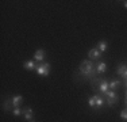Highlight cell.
I'll use <instances>...</instances> for the list:
<instances>
[{"label":"cell","instance_id":"obj_1","mask_svg":"<svg viewBox=\"0 0 127 122\" xmlns=\"http://www.w3.org/2000/svg\"><path fill=\"white\" fill-rule=\"evenodd\" d=\"M78 72L84 76L85 79H88L91 81L93 77H96L97 72H96V68H95V64L92 62L91 60H83L78 65Z\"/></svg>","mask_w":127,"mask_h":122},{"label":"cell","instance_id":"obj_2","mask_svg":"<svg viewBox=\"0 0 127 122\" xmlns=\"http://www.w3.org/2000/svg\"><path fill=\"white\" fill-rule=\"evenodd\" d=\"M50 62H41V64H38V66H37V69H35V71H37V73L39 76H45V77H46V76H49V73H50Z\"/></svg>","mask_w":127,"mask_h":122},{"label":"cell","instance_id":"obj_3","mask_svg":"<svg viewBox=\"0 0 127 122\" xmlns=\"http://www.w3.org/2000/svg\"><path fill=\"white\" fill-rule=\"evenodd\" d=\"M93 99H95V110H96V111H99V110L105 105V99H104V96L100 95V94L93 95Z\"/></svg>","mask_w":127,"mask_h":122},{"label":"cell","instance_id":"obj_4","mask_svg":"<svg viewBox=\"0 0 127 122\" xmlns=\"http://www.w3.org/2000/svg\"><path fill=\"white\" fill-rule=\"evenodd\" d=\"M88 57H89L91 61H96V62H97V61L100 60V57H101V53L97 50V48L91 49V50L88 52Z\"/></svg>","mask_w":127,"mask_h":122},{"label":"cell","instance_id":"obj_5","mask_svg":"<svg viewBox=\"0 0 127 122\" xmlns=\"http://www.w3.org/2000/svg\"><path fill=\"white\" fill-rule=\"evenodd\" d=\"M23 118H25L26 121H31L32 118H34V111H32L31 107H26L23 109Z\"/></svg>","mask_w":127,"mask_h":122},{"label":"cell","instance_id":"obj_6","mask_svg":"<svg viewBox=\"0 0 127 122\" xmlns=\"http://www.w3.org/2000/svg\"><path fill=\"white\" fill-rule=\"evenodd\" d=\"M95 68L97 73H104L107 71V64L103 62V61H97V62H95Z\"/></svg>","mask_w":127,"mask_h":122},{"label":"cell","instance_id":"obj_7","mask_svg":"<svg viewBox=\"0 0 127 122\" xmlns=\"http://www.w3.org/2000/svg\"><path fill=\"white\" fill-rule=\"evenodd\" d=\"M11 102H12L14 109L15 107H20V105L23 103V96L22 95H15V96L11 98Z\"/></svg>","mask_w":127,"mask_h":122},{"label":"cell","instance_id":"obj_8","mask_svg":"<svg viewBox=\"0 0 127 122\" xmlns=\"http://www.w3.org/2000/svg\"><path fill=\"white\" fill-rule=\"evenodd\" d=\"M37 66L38 65L35 64V61H32V60H29L23 64V68H25L26 71H34V69H37Z\"/></svg>","mask_w":127,"mask_h":122},{"label":"cell","instance_id":"obj_9","mask_svg":"<svg viewBox=\"0 0 127 122\" xmlns=\"http://www.w3.org/2000/svg\"><path fill=\"white\" fill-rule=\"evenodd\" d=\"M45 50L43 49H38L37 52H35V54H34V57H35V60L37 61H41V62H43V60H45Z\"/></svg>","mask_w":127,"mask_h":122},{"label":"cell","instance_id":"obj_10","mask_svg":"<svg viewBox=\"0 0 127 122\" xmlns=\"http://www.w3.org/2000/svg\"><path fill=\"white\" fill-rule=\"evenodd\" d=\"M3 109H4L5 111H12V110H14L12 102H11V98H8V99L3 103Z\"/></svg>","mask_w":127,"mask_h":122},{"label":"cell","instance_id":"obj_11","mask_svg":"<svg viewBox=\"0 0 127 122\" xmlns=\"http://www.w3.org/2000/svg\"><path fill=\"white\" fill-rule=\"evenodd\" d=\"M126 71H127V65H126V64H120V65L118 66L116 73H118V76L123 77V76H125V73H126Z\"/></svg>","mask_w":127,"mask_h":122},{"label":"cell","instance_id":"obj_12","mask_svg":"<svg viewBox=\"0 0 127 122\" xmlns=\"http://www.w3.org/2000/svg\"><path fill=\"white\" fill-rule=\"evenodd\" d=\"M107 49H108V42L107 41H100L97 44V50L100 52V53L101 52H105Z\"/></svg>","mask_w":127,"mask_h":122},{"label":"cell","instance_id":"obj_13","mask_svg":"<svg viewBox=\"0 0 127 122\" xmlns=\"http://www.w3.org/2000/svg\"><path fill=\"white\" fill-rule=\"evenodd\" d=\"M104 99H119V98H118V94L115 92V91L110 90V91H108V92L104 95Z\"/></svg>","mask_w":127,"mask_h":122},{"label":"cell","instance_id":"obj_14","mask_svg":"<svg viewBox=\"0 0 127 122\" xmlns=\"http://www.w3.org/2000/svg\"><path fill=\"white\" fill-rule=\"evenodd\" d=\"M120 85V81L119 80H112V81H110V90H116L118 87Z\"/></svg>","mask_w":127,"mask_h":122},{"label":"cell","instance_id":"obj_15","mask_svg":"<svg viewBox=\"0 0 127 122\" xmlns=\"http://www.w3.org/2000/svg\"><path fill=\"white\" fill-rule=\"evenodd\" d=\"M105 105L108 107H114L115 105H118V99H105Z\"/></svg>","mask_w":127,"mask_h":122},{"label":"cell","instance_id":"obj_16","mask_svg":"<svg viewBox=\"0 0 127 122\" xmlns=\"http://www.w3.org/2000/svg\"><path fill=\"white\" fill-rule=\"evenodd\" d=\"M11 113H12L15 117H18V115H22V114H23V109H20V107H15Z\"/></svg>","mask_w":127,"mask_h":122},{"label":"cell","instance_id":"obj_17","mask_svg":"<svg viewBox=\"0 0 127 122\" xmlns=\"http://www.w3.org/2000/svg\"><path fill=\"white\" fill-rule=\"evenodd\" d=\"M88 105H89V107L95 109V99H93V96H89L88 98Z\"/></svg>","mask_w":127,"mask_h":122},{"label":"cell","instance_id":"obj_18","mask_svg":"<svg viewBox=\"0 0 127 122\" xmlns=\"http://www.w3.org/2000/svg\"><path fill=\"white\" fill-rule=\"evenodd\" d=\"M120 118H122V120H125V121H127V109H125V110H122V111H120Z\"/></svg>","mask_w":127,"mask_h":122},{"label":"cell","instance_id":"obj_19","mask_svg":"<svg viewBox=\"0 0 127 122\" xmlns=\"http://www.w3.org/2000/svg\"><path fill=\"white\" fill-rule=\"evenodd\" d=\"M122 79H125V80H127V71H126V73H125V76H123Z\"/></svg>","mask_w":127,"mask_h":122},{"label":"cell","instance_id":"obj_20","mask_svg":"<svg viewBox=\"0 0 127 122\" xmlns=\"http://www.w3.org/2000/svg\"><path fill=\"white\" fill-rule=\"evenodd\" d=\"M123 5H125V7L127 8V1H123Z\"/></svg>","mask_w":127,"mask_h":122},{"label":"cell","instance_id":"obj_21","mask_svg":"<svg viewBox=\"0 0 127 122\" xmlns=\"http://www.w3.org/2000/svg\"><path fill=\"white\" fill-rule=\"evenodd\" d=\"M125 105H126V107H127V96H126V99H125Z\"/></svg>","mask_w":127,"mask_h":122},{"label":"cell","instance_id":"obj_22","mask_svg":"<svg viewBox=\"0 0 127 122\" xmlns=\"http://www.w3.org/2000/svg\"><path fill=\"white\" fill-rule=\"evenodd\" d=\"M125 87H126V90H127V80H125Z\"/></svg>","mask_w":127,"mask_h":122},{"label":"cell","instance_id":"obj_23","mask_svg":"<svg viewBox=\"0 0 127 122\" xmlns=\"http://www.w3.org/2000/svg\"><path fill=\"white\" fill-rule=\"evenodd\" d=\"M30 122H37V121H34V120H31V121H30Z\"/></svg>","mask_w":127,"mask_h":122},{"label":"cell","instance_id":"obj_24","mask_svg":"<svg viewBox=\"0 0 127 122\" xmlns=\"http://www.w3.org/2000/svg\"><path fill=\"white\" fill-rule=\"evenodd\" d=\"M126 96H127V90H126Z\"/></svg>","mask_w":127,"mask_h":122}]
</instances>
